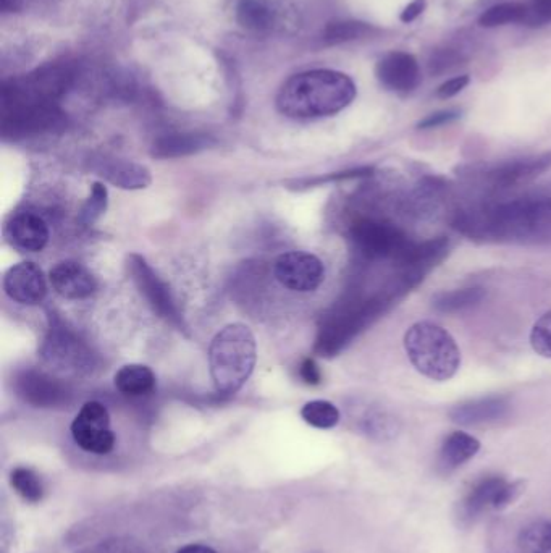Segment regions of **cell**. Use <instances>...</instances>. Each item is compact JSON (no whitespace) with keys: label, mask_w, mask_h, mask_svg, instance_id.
Instances as JSON below:
<instances>
[{"label":"cell","mask_w":551,"mask_h":553,"mask_svg":"<svg viewBox=\"0 0 551 553\" xmlns=\"http://www.w3.org/2000/svg\"><path fill=\"white\" fill-rule=\"evenodd\" d=\"M372 26L362 22H333L325 26L322 41L329 46L350 43L372 33Z\"/></svg>","instance_id":"25"},{"label":"cell","mask_w":551,"mask_h":553,"mask_svg":"<svg viewBox=\"0 0 551 553\" xmlns=\"http://www.w3.org/2000/svg\"><path fill=\"white\" fill-rule=\"evenodd\" d=\"M236 22L253 33H270L280 22V10L274 0H240Z\"/></svg>","instance_id":"18"},{"label":"cell","mask_w":551,"mask_h":553,"mask_svg":"<svg viewBox=\"0 0 551 553\" xmlns=\"http://www.w3.org/2000/svg\"><path fill=\"white\" fill-rule=\"evenodd\" d=\"M5 238L23 253H39L46 248L51 232L46 220L31 211L13 214L5 224Z\"/></svg>","instance_id":"14"},{"label":"cell","mask_w":551,"mask_h":553,"mask_svg":"<svg viewBox=\"0 0 551 553\" xmlns=\"http://www.w3.org/2000/svg\"><path fill=\"white\" fill-rule=\"evenodd\" d=\"M485 298V290L480 287L459 288L451 292H440L432 298L435 311L442 314H458L474 308Z\"/></svg>","instance_id":"24"},{"label":"cell","mask_w":551,"mask_h":553,"mask_svg":"<svg viewBox=\"0 0 551 553\" xmlns=\"http://www.w3.org/2000/svg\"><path fill=\"white\" fill-rule=\"evenodd\" d=\"M212 143L211 138L199 133H173V135L164 136L152 146V156L159 159H169V157L190 156L194 152L209 148Z\"/></svg>","instance_id":"21"},{"label":"cell","mask_w":551,"mask_h":553,"mask_svg":"<svg viewBox=\"0 0 551 553\" xmlns=\"http://www.w3.org/2000/svg\"><path fill=\"white\" fill-rule=\"evenodd\" d=\"M118 392L128 397H143L156 389V376L144 364H127L114 377Z\"/></svg>","instance_id":"22"},{"label":"cell","mask_w":551,"mask_h":553,"mask_svg":"<svg viewBox=\"0 0 551 553\" xmlns=\"http://www.w3.org/2000/svg\"><path fill=\"white\" fill-rule=\"evenodd\" d=\"M72 435L78 447L94 455H107L115 447V434L110 429L106 406L88 402L81 406L72 423Z\"/></svg>","instance_id":"8"},{"label":"cell","mask_w":551,"mask_h":553,"mask_svg":"<svg viewBox=\"0 0 551 553\" xmlns=\"http://www.w3.org/2000/svg\"><path fill=\"white\" fill-rule=\"evenodd\" d=\"M471 78L467 75L456 76V78H451V80L443 83L440 88L437 89V98L440 99H450L456 94L461 93L467 85H469Z\"/></svg>","instance_id":"35"},{"label":"cell","mask_w":551,"mask_h":553,"mask_svg":"<svg viewBox=\"0 0 551 553\" xmlns=\"http://www.w3.org/2000/svg\"><path fill=\"white\" fill-rule=\"evenodd\" d=\"M128 269L131 277L135 280L136 287L139 288L141 295L148 300L154 313L164 317L165 321L170 322L178 330H186L185 322L181 317L180 309L173 300L169 285L160 279L156 272L152 271L146 259L138 254H131L128 259Z\"/></svg>","instance_id":"7"},{"label":"cell","mask_w":551,"mask_h":553,"mask_svg":"<svg viewBox=\"0 0 551 553\" xmlns=\"http://www.w3.org/2000/svg\"><path fill=\"white\" fill-rule=\"evenodd\" d=\"M396 296L392 292L380 293L371 298H354L341 304L335 313L325 319L320 329L316 345L320 356L340 353L364 327L387 311Z\"/></svg>","instance_id":"5"},{"label":"cell","mask_w":551,"mask_h":553,"mask_svg":"<svg viewBox=\"0 0 551 553\" xmlns=\"http://www.w3.org/2000/svg\"><path fill=\"white\" fill-rule=\"evenodd\" d=\"M52 288L65 300H86L94 295L97 288L94 275L83 264L75 261H62L49 272Z\"/></svg>","instance_id":"15"},{"label":"cell","mask_w":551,"mask_h":553,"mask_svg":"<svg viewBox=\"0 0 551 553\" xmlns=\"http://www.w3.org/2000/svg\"><path fill=\"white\" fill-rule=\"evenodd\" d=\"M358 89L345 73L309 70L291 76L278 91L277 109L290 119H322L350 106Z\"/></svg>","instance_id":"2"},{"label":"cell","mask_w":551,"mask_h":553,"mask_svg":"<svg viewBox=\"0 0 551 553\" xmlns=\"http://www.w3.org/2000/svg\"><path fill=\"white\" fill-rule=\"evenodd\" d=\"M4 292L10 300L34 306L46 298L47 282L41 267L25 261L10 267L4 277Z\"/></svg>","instance_id":"12"},{"label":"cell","mask_w":551,"mask_h":553,"mask_svg":"<svg viewBox=\"0 0 551 553\" xmlns=\"http://www.w3.org/2000/svg\"><path fill=\"white\" fill-rule=\"evenodd\" d=\"M18 393L36 406H52L67 400V389L43 372L25 371L17 379Z\"/></svg>","instance_id":"17"},{"label":"cell","mask_w":551,"mask_h":553,"mask_svg":"<svg viewBox=\"0 0 551 553\" xmlns=\"http://www.w3.org/2000/svg\"><path fill=\"white\" fill-rule=\"evenodd\" d=\"M526 18L522 25L537 28L551 23V0H532L526 4Z\"/></svg>","instance_id":"33"},{"label":"cell","mask_w":551,"mask_h":553,"mask_svg":"<svg viewBox=\"0 0 551 553\" xmlns=\"http://www.w3.org/2000/svg\"><path fill=\"white\" fill-rule=\"evenodd\" d=\"M107 188L102 183H94L91 188V195L86 201L85 207L81 209V224L91 225L96 222L97 217L106 211Z\"/></svg>","instance_id":"31"},{"label":"cell","mask_w":551,"mask_h":553,"mask_svg":"<svg viewBox=\"0 0 551 553\" xmlns=\"http://www.w3.org/2000/svg\"><path fill=\"white\" fill-rule=\"evenodd\" d=\"M301 416L309 426L317 429H332L340 423V411L327 400H314L306 403L301 410Z\"/></svg>","instance_id":"27"},{"label":"cell","mask_w":551,"mask_h":553,"mask_svg":"<svg viewBox=\"0 0 551 553\" xmlns=\"http://www.w3.org/2000/svg\"><path fill=\"white\" fill-rule=\"evenodd\" d=\"M526 4L519 2H505L498 4L487 12L482 13L479 23L484 28H497V26L508 25V23H522L526 18Z\"/></svg>","instance_id":"26"},{"label":"cell","mask_w":551,"mask_h":553,"mask_svg":"<svg viewBox=\"0 0 551 553\" xmlns=\"http://www.w3.org/2000/svg\"><path fill=\"white\" fill-rule=\"evenodd\" d=\"M508 411V398L490 395V397L476 398L456 405L450 411V418L453 423L463 424V426H479V424L495 423L506 416Z\"/></svg>","instance_id":"16"},{"label":"cell","mask_w":551,"mask_h":553,"mask_svg":"<svg viewBox=\"0 0 551 553\" xmlns=\"http://www.w3.org/2000/svg\"><path fill=\"white\" fill-rule=\"evenodd\" d=\"M458 230L472 238L518 243L551 241V183L500 203L456 216Z\"/></svg>","instance_id":"1"},{"label":"cell","mask_w":551,"mask_h":553,"mask_svg":"<svg viewBox=\"0 0 551 553\" xmlns=\"http://www.w3.org/2000/svg\"><path fill=\"white\" fill-rule=\"evenodd\" d=\"M18 0H0V7L2 12H13L18 9Z\"/></svg>","instance_id":"39"},{"label":"cell","mask_w":551,"mask_h":553,"mask_svg":"<svg viewBox=\"0 0 551 553\" xmlns=\"http://www.w3.org/2000/svg\"><path fill=\"white\" fill-rule=\"evenodd\" d=\"M522 553H551V523H535L519 534Z\"/></svg>","instance_id":"28"},{"label":"cell","mask_w":551,"mask_h":553,"mask_svg":"<svg viewBox=\"0 0 551 553\" xmlns=\"http://www.w3.org/2000/svg\"><path fill=\"white\" fill-rule=\"evenodd\" d=\"M377 78L393 93L406 96L421 83V68L414 55L390 52L377 64Z\"/></svg>","instance_id":"13"},{"label":"cell","mask_w":551,"mask_h":553,"mask_svg":"<svg viewBox=\"0 0 551 553\" xmlns=\"http://www.w3.org/2000/svg\"><path fill=\"white\" fill-rule=\"evenodd\" d=\"M461 117V112L459 110H440V112H435V114L425 117L424 120L417 123V128L419 130H429V128L442 127L446 123L455 122Z\"/></svg>","instance_id":"34"},{"label":"cell","mask_w":551,"mask_h":553,"mask_svg":"<svg viewBox=\"0 0 551 553\" xmlns=\"http://www.w3.org/2000/svg\"><path fill=\"white\" fill-rule=\"evenodd\" d=\"M275 279L291 292L311 293L324 283V262L304 251H290L278 256L274 264Z\"/></svg>","instance_id":"9"},{"label":"cell","mask_w":551,"mask_h":553,"mask_svg":"<svg viewBox=\"0 0 551 553\" xmlns=\"http://www.w3.org/2000/svg\"><path fill=\"white\" fill-rule=\"evenodd\" d=\"M550 169L551 151H548L539 156L522 157V159L503 162V164L488 170L485 178L493 190H511V188H518V186L534 182L535 178Z\"/></svg>","instance_id":"11"},{"label":"cell","mask_w":551,"mask_h":553,"mask_svg":"<svg viewBox=\"0 0 551 553\" xmlns=\"http://www.w3.org/2000/svg\"><path fill=\"white\" fill-rule=\"evenodd\" d=\"M461 62H463L461 52L453 51V49L435 52L429 60L430 75H443V73L451 72L453 68L459 67Z\"/></svg>","instance_id":"32"},{"label":"cell","mask_w":551,"mask_h":553,"mask_svg":"<svg viewBox=\"0 0 551 553\" xmlns=\"http://www.w3.org/2000/svg\"><path fill=\"white\" fill-rule=\"evenodd\" d=\"M404 350L422 376L445 382L456 376L461 366V351L448 330L434 322H417L404 335Z\"/></svg>","instance_id":"4"},{"label":"cell","mask_w":551,"mask_h":553,"mask_svg":"<svg viewBox=\"0 0 551 553\" xmlns=\"http://www.w3.org/2000/svg\"><path fill=\"white\" fill-rule=\"evenodd\" d=\"M480 450V442L467 432L456 431L446 437L440 450V461L445 468H458L471 460Z\"/></svg>","instance_id":"23"},{"label":"cell","mask_w":551,"mask_h":553,"mask_svg":"<svg viewBox=\"0 0 551 553\" xmlns=\"http://www.w3.org/2000/svg\"><path fill=\"white\" fill-rule=\"evenodd\" d=\"M257 361L256 338L248 326L230 324L212 338L209 366L215 390L233 395L248 382Z\"/></svg>","instance_id":"3"},{"label":"cell","mask_w":551,"mask_h":553,"mask_svg":"<svg viewBox=\"0 0 551 553\" xmlns=\"http://www.w3.org/2000/svg\"><path fill=\"white\" fill-rule=\"evenodd\" d=\"M10 481H12L13 489L17 490L18 494L22 495L26 502L38 503L43 499V484H41V479L31 469H13Z\"/></svg>","instance_id":"29"},{"label":"cell","mask_w":551,"mask_h":553,"mask_svg":"<svg viewBox=\"0 0 551 553\" xmlns=\"http://www.w3.org/2000/svg\"><path fill=\"white\" fill-rule=\"evenodd\" d=\"M41 351L47 363L55 364L62 369L78 371L91 366V353L85 347V343L57 317L54 321L51 319V329Z\"/></svg>","instance_id":"10"},{"label":"cell","mask_w":551,"mask_h":553,"mask_svg":"<svg viewBox=\"0 0 551 553\" xmlns=\"http://www.w3.org/2000/svg\"><path fill=\"white\" fill-rule=\"evenodd\" d=\"M178 553H217L211 547L201 544L185 545L183 549L178 550Z\"/></svg>","instance_id":"38"},{"label":"cell","mask_w":551,"mask_h":553,"mask_svg":"<svg viewBox=\"0 0 551 553\" xmlns=\"http://www.w3.org/2000/svg\"><path fill=\"white\" fill-rule=\"evenodd\" d=\"M508 486L509 482L498 476L482 479L464 500L466 515L476 516L487 508L503 510L508 502Z\"/></svg>","instance_id":"19"},{"label":"cell","mask_w":551,"mask_h":553,"mask_svg":"<svg viewBox=\"0 0 551 553\" xmlns=\"http://www.w3.org/2000/svg\"><path fill=\"white\" fill-rule=\"evenodd\" d=\"M530 345L537 355L551 359V311L535 322L530 332Z\"/></svg>","instance_id":"30"},{"label":"cell","mask_w":551,"mask_h":553,"mask_svg":"<svg viewBox=\"0 0 551 553\" xmlns=\"http://www.w3.org/2000/svg\"><path fill=\"white\" fill-rule=\"evenodd\" d=\"M299 376L308 385H319L322 382V372H320L319 366L312 358L304 359L299 368Z\"/></svg>","instance_id":"36"},{"label":"cell","mask_w":551,"mask_h":553,"mask_svg":"<svg viewBox=\"0 0 551 553\" xmlns=\"http://www.w3.org/2000/svg\"><path fill=\"white\" fill-rule=\"evenodd\" d=\"M354 251L366 261H392L403 258L414 241L400 225L380 217H359L350 227Z\"/></svg>","instance_id":"6"},{"label":"cell","mask_w":551,"mask_h":553,"mask_svg":"<svg viewBox=\"0 0 551 553\" xmlns=\"http://www.w3.org/2000/svg\"><path fill=\"white\" fill-rule=\"evenodd\" d=\"M425 9V0H413L406 9L401 12L400 20L403 23H411L416 20L417 17H421V13Z\"/></svg>","instance_id":"37"},{"label":"cell","mask_w":551,"mask_h":553,"mask_svg":"<svg viewBox=\"0 0 551 553\" xmlns=\"http://www.w3.org/2000/svg\"><path fill=\"white\" fill-rule=\"evenodd\" d=\"M97 175L123 190H141L151 185V174L143 165L127 161H104L96 167Z\"/></svg>","instance_id":"20"}]
</instances>
